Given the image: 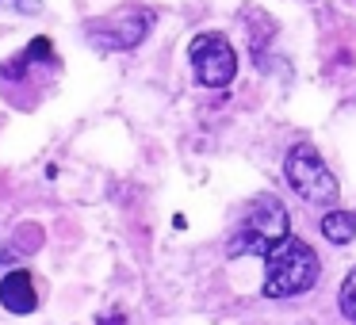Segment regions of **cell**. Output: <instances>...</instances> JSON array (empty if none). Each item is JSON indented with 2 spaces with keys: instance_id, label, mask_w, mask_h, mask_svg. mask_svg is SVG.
Returning a JSON list of instances; mask_svg holds the SVG:
<instances>
[{
  "instance_id": "1",
  "label": "cell",
  "mask_w": 356,
  "mask_h": 325,
  "mask_svg": "<svg viewBox=\"0 0 356 325\" xmlns=\"http://www.w3.org/2000/svg\"><path fill=\"white\" fill-rule=\"evenodd\" d=\"M322 276V260L318 253L307 245V241L291 238L287 233L268 256H264V299H291V294H302L318 283Z\"/></svg>"
},
{
  "instance_id": "2",
  "label": "cell",
  "mask_w": 356,
  "mask_h": 325,
  "mask_svg": "<svg viewBox=\"0 0 356 325\" xmlns=\"http://www.w3.org/2000/svg\"><path fill=\"white\" fill-rule=\"evenodd\" d=\"M287 238V207L276 195H257L245 203L238 230L230 238V256H268Z\"/></svg>"
},
{
  "instance_id": "3",
  "label": "cell",
  "mask_w": 356,
  "mask_h": 325,
  "mask_svg": "<svg viewBox=\"0 0 356 325\" xmlns=\"http://www.w3.org/2000/svg\"><path fill=\"white\" fill-rule=\"evenodd\" d=\"M284 176L295 188V195L318 207H333L341 199V184L330 169H325L322 153H318L310 142H295L284 157Z\"/></svg>"
},
{
  "instance_id": "4",
  "label": "cell",
  "mask_w": 356,
  "mask_h": 325,
  "mask_svg": "<svg viewBox=\"0 0 356 325\" xmlns=\"http://www.w3.org/2000/svg\"><path fill=\"white\" fill-rule=\"evenodd\" d=\"M188 58H192L195 81L203 88H226L234 77H238V54H234L230 39L218 31L195 35L192 47H188Z\"/></svg>"
},
{
  "instance_id": "5",
  "label": "cell",
  "mask_w": 356,
  "mask_h": 325,
  "mask_svg": "<svg viewBox=\"0 0 356 325\" xmlns=\"http://www.w3.org/2000/svg\"><path fill=\"white\" fill-rule=\"evenodd\" d=\"M149 27H154V16L146 8H119L111 16L88 19L85 35L104 50H134L149 35Z\"/></svg>"
},
{
  "instance_id": "6",
  "label": "cell",
  "mask_w": 356,
  "mask_h": 325,
  "mask_svg": "<svg viewBox=\"0 0 356 325\" xmlns=\"http://www.w3.org/2000/svg\"><path fill=\"white\" fill-rule=\"evenodd\" d=\"M0 306L8 314H31L39 306V291H35V279L27 272H8L0 279Z\"/></svg>"
},
{
  "instance_id": "7",
  "label": "cell",
  "mask_w": 356,
  "mask_h": 325,
  "mask_svg": "<svg viewBox=\"0 0 356 325\" xmlns=\"http://www.w3.org/2000/svg\"><path fill=\"white\" fill-rule=\"evenodd\" d=\"M322 233L333 245H348V241L356 238V215L353 210H330V215L322 218Z\"/></svg>"
},
{
  "instance_id": "8",
  "label": "cell",
  "mask_w": 356,
  "mask_h": 325,
  "mask_svg": "<svg viewBox=\"0 0 356 325\" xmlns=\"http://www.w3.org/2000/svg\"><path fill=\"white\" fill-rule=\"evenodd\" d=\"M337 302H341V314H345L348 322H356V268L345 276V283H341Z\"/></svg>"
},
{
  "instance_id": "9",
  "label": "cell",
  "mask_w": 356,
  "mask_h": 325,
  "mask_svg": "<svg viewBox=\"0 0 356 325\" xmlns=\"http://www.w3.org/2000/svg\"><path fill=\"white\" fill-rule=\"evenodd\" d=\"M0 8H16V12H39V0H0Z\"/></svg>"
}]
</instances>
